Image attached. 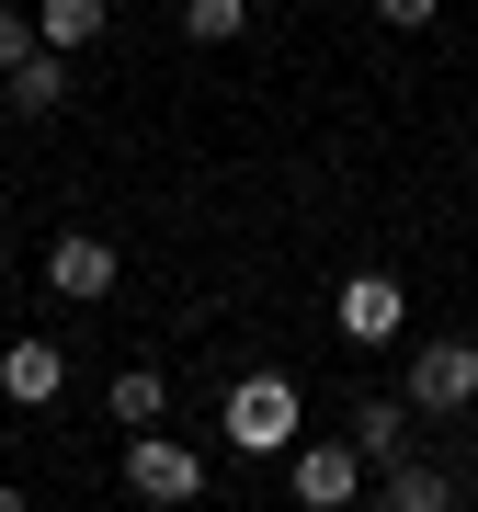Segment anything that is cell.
Masks as SVG:
<instances>
[{
  "label": "cell",
  "mask_w": 478,
  "mask_h": 512,
  "mask_svg": "<svg viewBox=\"0 0 478 512\" xmlns=\"http://www.w3.org/2000/svg\"><path fill=\"white\" fill-rule=\"evenodd\" d=\"M217 433L239 444V456H285V444L308 433V410H296V376H239V387H228V410H217Z\"/></svg>",
  "instance_id": "1"
},
{
  "label": "cell",
  "mask_w": 478,
  "mask_h": 512,
  "mask_svg": "<svg viewBox=\"0 0 478 512\" xmlns=\"http://www.w3.org/2000/svg\"><path fill=\"white\" fill-rule=\"evenodd\" d=\"M365 478H376V467L353 456V433H319V444L296 433V444H285V490L308 501V512H342V501H365Z\"/></svg>",
  "instance_id": "2"
},
{
  "label": "cell",
  "mask_w": 478,
  "mask_h": 512,
  "mask_svg": "<svg viewBox=\"0 0 478 512\" xmlns=\"http://www.w3.org/2000/svg\"><path fill=\"white\" fill-rule=\"evenodd\" d=\"M126 490L137 501H205V456L171 433V421H137L126 433Z\"/></svg>",
  "instance_id": "3"
},
{
  "label": "cell",
  "mask_w": 478,
  "mask_h": 512,
  "mask_svg": "<svg viewBox=\"0 0 478 512\" xmlns=\"http://www.w3.org/2000/svg\"><path fill=\"white\" fill-rule=\"evenodd\" d=\"M410 410H422V421H467L478 410V353H467V330H456V342H410Z\"/></svg>",
  "instance_id": "4"
},
{
  "label": "cell",
  "mask_w": 478,
  "mask_h": 512,
  "mask_svg": "<svg viewBox=\"0 0 478 512\" xmlns=\"http://www.w3.org/2000/svg\"><path fill=\"white\" fill-rule=\"evenodd\" d=\"M114 285H126V251H114V239L69 228V239H57V251H46V296H57V308H103Z\"/></svg>",
  "instance_id": "5"
},
{
  "label": "cell",
  "mask_w": 478,
  "mask_h": 512,
  "mask_svg": "<svg viewBox=\"0 0 478 512\" xmlns=\"http://www.w3.org/2000/svg\"><path fill=\"white\" fill-rule=\"evenodd\" d=\"M331 330H342V342H399V330H410V296H399V274H342V296H331Z\"/></svg>",
  "instance_id": "6"
},
{
  "label": "cell",
  "mask_w": 478,
  "mask_h": 512,
  "mask_svg": "<svg viewBox=\"0 0 478 512\" xmlns=\"http://www.w3.org/2000/svg\"><path fill=\"white\" fill-rule=\"evenodd\" d=\"M0 399L12 410H57L69 399V342H57V330L46 342H0Z\"/></svg>",
  "instance_id": "7"
},
{
  "label": "cell",
  "mask_w": 478,
  "mask_h": 512,
  "mask_svg": "<svg viewBox=\"0 0 478 512\" xmlns=\"http://www.w3.org/2000/svg\"><path fill=\"white\" fill-rule=\"evenodd\" d=\"M365 501H387V512H456V467H433V456H387V467L365 478Z\"/></svg>",
  "instance_id": "8"
},
{
  "label": "cell",
  "mask_w": 478,
  "mask_h": 512,
  "mask_svg": "<svg viewBox=\"0 0 478 512\" xmlns=\"http://www.w3.org/2000/svg\"><path fill=\"white\" fill-rule=\"evenodd\" d=\"M410 421H422V410H410V387H376V399H353L342 433H353V456H365V467H387V456H410Z\"/></svg>",
  "instance_id": "9"
},
{
  "label": "cell",
  "mask_w": 478,
  "mask_h": 512,
  "mask_svg": "<svg viewBox=\"0 0 478 512\" xmlns=\"http://www.w3.org/2000/svg\"><path fill=\"white\" fill-rule=\"evenodd\" d=\"M35 35H46L57 57H80V46L114 35V0H35Z\"/></svg>",
  "instance_id": "10"
},
{
  "label": "cell",
  "mask_w": 478,
  "mask_h": 512,
  "mask_svg": "<svg viewBox=\"0 0 478 512\" xmlns=\"http://www.w3.org/2000/svg\"><path fill=\"white\" fill-rule=\"evenodd\" d=\"M0 103H12V114H57V103H69V57L35 46L23 69H0Z\"/></svg>",
  "instance_id": "11"
},
{
  "label": "cell",
  "mask_w": 478,
  "mask_h": 512,
  "mask_svg": "<svg viewBox=\"0 0 478 512\" xmlns=\"http://www.w3.org/2000/svg\"><path fill=\"white\" fill-rule=\"evenodd\" d=\"M103 410L126 421V433H137V421H171V376H160V365H114V387H103Z\"/></svg>",
  "instance_id": "12"
},
{
  "label": "cell",
  "mask_w": 478,
  "mask_h": 512,
  "mask_svg": "<svg viewBox=\"0 0 478 512\" xmlns=\"http://www.w3.org/2000/svg\"><path fill=\"white\" fill-rule=\"evenodd\" d=\"M183 35L194 46H239L251 35V0H183Z\"/></svg>",
  "instance_id": "13"
},
{
  "label": "cell",
  "mask_w": 478,
  "mask_h": 512,
  "mask_svg": "<svg viewBox=\"0 0 478 512\" xmlns=\"http://www.w3.org/2000/svg\"><path fill=\"white\" fill-rule=\"evenodd\" d=\"M376 23H387V35H433L444 0H376Z\"/></svg>",
  "instance_id": "14"
},
{
  "label": "cell",
  "mask_w": 478,
  "mask_h": 512,
  "mask_svg": "<svg viewBox=\"0 0 478 512\" xmlns=\"http://www.w3.org/2000/svg\"><path fill=\"white\" fill-rule=\"evenodd\" d=\"M35 46H46V35H35V12H0V69H23Z\"/></svg>",
  "instance_id": "15"
},
{
  "label": "cell",
  "mask_w": 478,
  "mask_h": 512,
  "mask_svg": "<svg viewBox=\"0 0 478 512\" xmlns=\"http://www.w3.org/2000/svg\"><path fill=\"white\" fill-rule=\"evenodd\" d=\"M0 285H12V239H0Z\"/></svg>",
  "instance_id": "16"
},
{
  "label": "cell",
  "mask_w": 478,
  "mask_h": 512,
  "mask_svg": "<svg viewBox=\"0 0 478 512\" xmlns=\"http://www.w3.org/2000/svg\"><path fill=\"white\" fill-rule=\"evenodd\" d=\"M467 353H478V319H467Z\"/></svg>",
  "instance_id": "17"
},
{
  "label": "cell",
  "mask_w": 478,
  "mask_h": 512,
  "mask_svg": "<svg viewBox=\"0 0 478 512\" xmlns=\"http://www.w3.org/2000/svg\"><path fill=\"white\" fill-rule=\"evenodd\" d=\"M160 12H183V0H160Z\"/></svg>",
  "instance_id": "18"
}]
</instances>
